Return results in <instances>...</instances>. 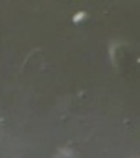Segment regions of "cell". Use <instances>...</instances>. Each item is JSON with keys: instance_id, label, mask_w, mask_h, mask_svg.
Masks as SVG:
<instances>
[{"instance_id": "cell-1", "label": "cell", "mask_w": 140, "mask_h": 158, "mask_svg": "<svg viewBox=\"0 0 140 158\" xmlns=\"http://www.w3.org/2000/svg\"><path fill=\"white\" fill-rule=\"evenodd\" d=\"M88 19V15H86V12H83V10H79V12H76L73 15V24H81L83 20H86Z\"/></svg>"}, {"instance_id": "cell-2", "label": "cell", "mask_w": 140, "mask_h": 158, "mask_svg": "<svg viewBox=\"0 0 140 158\" xmlns=\"http://www.w3.org/2000/svg\"><path fill=\"white\" fill-rule=\"evenodd\" d=\"M73 156H74V153L69 148H61L58 152V158H73Z\"/></svg>"}]
</instances>
